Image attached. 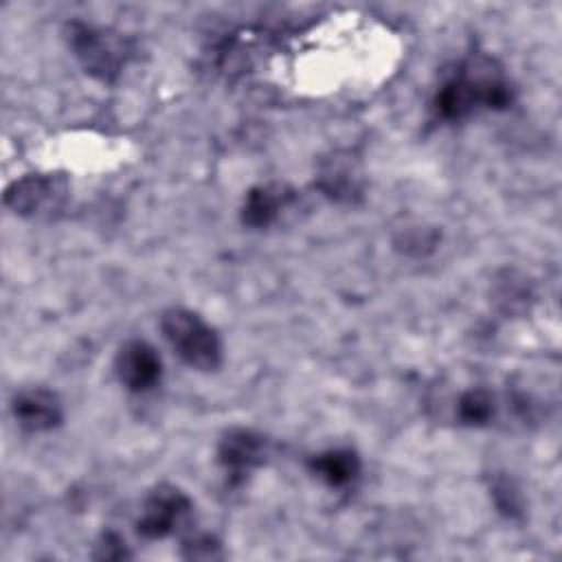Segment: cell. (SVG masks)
<instances>
[{"instance_id":"obj_1","label":"cell","mask_w":562,"mask_h":562,"mask_svg":"<svg viewBox=\"0 0 562 562\" xmlns=\"http://www.w3.org/2000/svg\"><path fill=\"white\" fill-rule=\"evenodd\" d=\"M514 103V86L503 68L485 55L463 59L443 77L432 97L439 121H463L476 110H507Z\"/></svg>"},{"instance_id":"obj_2","label":"cell","mask_w":562,"mask_h":562,"mask_svg":"<svg viewBox=\"0 0 562 562\" xmlns=\"http://www.w3.org/2000/svg\"><path fill=\"white\" fill-rule=\"evenodd\" d=\"M160 329L182 362L198 371H215L222 364L217 331L195 312L171 307L160 316Z\"/></svg>"},{"instance_id":"obj_3","label":"cell","mask_w":562,"mask_h":562,"mask_svg":"<svg viewBox=\"0 0 562 562\" xmlns=\"http://www.w3.org/2000/svg\"><path fill=\"white\" fill-rule=\"evenodd\" d=\"M66 33L68 44L83 70L99 81H114L132 57L130 42L112 29L75 20L68 24Z\"/></svg>"},{"instance_id":"obj_4","label":"cell","mask_w":562,"mask_h":562,"mask_svg":"<svg viewBox=\"0 0 562 562\" xmlns=\"http://www.w3.org/2000/svg\"><path fill=\"white\" fill-rule=\"evenodd\" d=\"M68 198V182L59 173H29L15 180L7 193L4 204L22 217H50Z\"/></svg>"},{"instance_id":"obj_5","label":"cell","mask_w":562,"mask_h":562,"mask_svg":"<svg viewBox=\"0 0 562 562\" xmlns=\"http://www.w3.org/2000/svg\"><path fill=\"white\" fill-rule=\"evenodd\" d=\"M189 509L191 498L180 487L162 483L147 494L136 520V531L149 540L165 538L173 531L180 518L189 514Z\"/></svg>"},{"instance_id":"obj_6","label":"cell","mask_w":562,"mask_h":562,"mask_svg":"<svg viewBox=\"0 0 562 562\" xmlns=\"http://www.w3.org/2000/svg\"><path fill=\"white\" fill-rule=\"evenodd\" d=\"M114 371L125 389L134 393H145L160 382L162 360L147 340L132 338L119 347L114 358Z\"/></svg>"},{"instance_id":"obj_7","label":"cell","mask_w":562,"mask_h":562,"mask_svg":"<svg viewBox=\"0 0 562 562\" xmlns=\"http://www.w3.org/2000/svg\"><path fill=\"white\" fill-rule=\"evenodd\" d=\"M266 457L268 439L250 428L226 430L217 446V461L235 481H241L244 474L261 465Z\"/></svg>"},{"instance_id":"obj_8","label":"cell","mask_w":562,"mask_h":562,"mask_svg":"<svg viewBox=\"0 0 562 562\" xmlns=\"http://www.w3.org/2000/svg\"><path fill=\"white\" fill-rule=\"evenodd\" d=\"M11 411L20 428L26 432H48L64 419L59 397L42 386L20 391L11 402Z\"/></svg>"},{"instance_id":"obj_9","label":"cell","mask_w":562,"mask_h":562,"mask_svg":"<svg viewBox=\"0 0 562 562\" xmlns=\"http://www.w3.org/2000/svg\"><path fill=\"white\" fill-rule=\"evenodd\" d=\"M294 200V191L288 184H259L252 187L241 204V224L248 228L270 226L279 213Z\"/></svg>"},{"instance_id":"obj_10","label":"cell","mask_w":562,"mask_h":562,"mask_svg":"<svg viewBox=\"0 0 562 562\" xmlns=\"http://www.w3.org/2000/svg\"><path fill=\"white\" fill-rule=\"evenodd\" d=\"M307 468L329 487H345L360 474V457L351 448H329L310 457Z\"/></svg>"},{"instance_id":"obj_11","label":"cell","mask_w":562,"mask_h":562,"mask_svg":"<svg viewBox=\"0 0 562 562\" xmlns=\"http://www.w3.org/2000/svg\"><path fill=\"white\" fill-rule=\"evenodd\" d=\"M318 187L325 195L340 202H351L356 195H360V176L351 158H342L338 154L327 158L318 171Z\"/></svg>"},{"instance_id":"obj_12","label":"cell","mask_w":562,"mask_h":562,"mask_svg":"<svg viewBox=\"0 0 562 562\" xmlns=\"http://www.w3.org/2000/svg\"><path fill=\"white\" fill-rule=\"evenodd\" d=\"M496 415V397L487 389H468L457 400V417L465 426H485Z\"/></svg>"},{"instance_id":"obj_13","label":"cell","mask_w":562,"mask_h":562,"mask_svg":"<svg viewBox=\"0 0 562 562\" xmlns=\"http://www.w3.org/2000/svg\"><path fill=\"white\" fill-rule=\"evenodd\" d=\"M490 492H492V498L503 516H507V518L522 516V496L509 476L494 474L490 481Z\"/></svg>"},{"instance_id":"obj_14","label":"cell","mask_w":562,"mask_h":562,"mask_svg":"<svg viewBox=\"0 0 562 562\" xmlns=\"http://www.w3.org/2000/svg\"><path fill=\"white\" fill-rule=\"evenodd\" d=\"M94 558L97 560H123V558H130V551L125 547V540L114 533V531H105L97 544V551H94Z\"/></svg>"},{"instance_id":"obj_15","label":"cell","mask_w":562,"mask_h":562,"mask_svg":"<svg viewBox=\"0 0 562 562\" xmlns=\"http://www.w3.org/2000/svg\"><path fill=\"white\" fill-rule=\"evenodd\" d=\"M220 542L213 536H195L191 540L184 542V558H193V560H211V558H220Z\"/></svg>"}]
</instances>
